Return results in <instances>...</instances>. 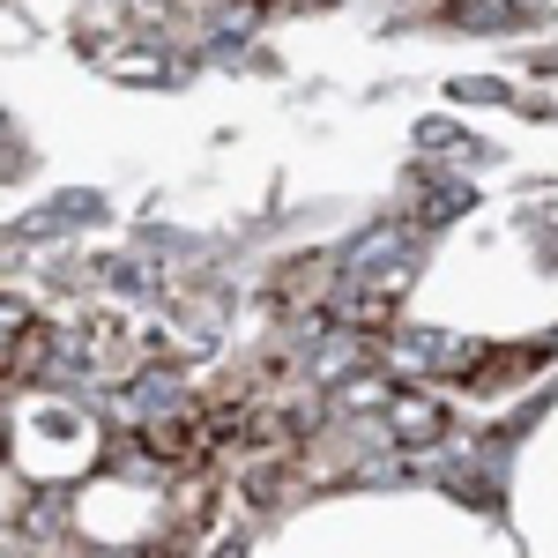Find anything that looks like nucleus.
Returning a JSON list of instances; mask_svg holds the SVG:
<instances>
[{"instance_id": "obj_1", "label": "nucleus", "mask_w": 558, "mask_h": 558, "mask_svg": "<svg viewBox=\"0 0 558 558\" xmlns=\"http://www.w3.org/2000/svg\"><path fill=\"white\" fill-rule=\"evenodd\" d=\"M387 432L402 447H432L447 432V402H432V395H387Z\"/></svg>"}, {"instance_id": "obj_2", "label": "nucleus", "mask_w": 558, "mask_h": 558, "mask_svg": "<svg viewBox=\"0 0 558 558\" xmlns=\"http://www.w3.org/2000/svg\"><path fill=\"white\" fill-rule=\"evenodd\" d=\"M387 395H395V387H387L380 373H373V380H343V410H387Z\"/></svg>"}]
</instances>
